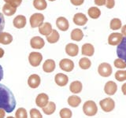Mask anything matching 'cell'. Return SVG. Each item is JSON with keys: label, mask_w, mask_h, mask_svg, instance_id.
I'll use <instances>...</instances> for the list:
<instances>
[{"label": "cell", "mask_w": 126, "mask_h": 118, "mask_svg": "<svg viewBox=\"0 0 126 118\" xmlns=\"http://www.w3.org/2000/svg\"><path fill=\"white\" fill-rule=\"evenodd\" d=\"M123 35L119 32H113L108 37V43L111 46H117L121 42Z\"/></svg>", "instance_id": "9"}, {"label": "cell", "mask_w": 126, "mask_h": 118, "mask_svg": "<svg viewBox=\"0 0 126 118\" xmlns=\"http://www.w3.org/2000/svg\"><path fill=\"white\" fill-rule=\"evenodd\" d=\"M71 3L74 6H81L83 3H84V0H70Z\"/></svg>", "instance_id": "41"}, {"label": "cell", "mask_w": 126, "mask_h": 118, "mask_svg": "<svg viewBox=\"0 0 126 118\" xmlns=\"http://www.w3.org/2000/svg\"><path fill=\"white\" fill-rule=\"evenodd\" d=\"M94 3H95V5L97 6H104L106 4V0H94Z\"/></svg>", "instance_id": "42"}, {"label": "cell", "mask_w": 126, "mask_h": 118, "mask_svg": "<svg viewBox=\"0 0 126 118\" xmlns=\"http://www.w3.org/2000/svg\"><path fill=\"white\" fill-rule=\"evenodd\" d=\"M117 90V85L115 82L113 81H108L106 83L104 87V91L108 95H113Z\"/></svg>", "instance_id": "13"}, {"label": "cell", "mask_w": 126, "mask_h": 118, "mask_svg": "<svg viewBox=\"0 0 126 118\" xmlns=\"http://www.w3.org/2000/svg\"><path fill=\"white\" fill-rule=\"evenodd\" d=\"M105 5L108 9H113L115 6V0H106Z\"/></svg>", "instance_id": "40"}, {"label": "cell", "mask_w": 126, "mask_h": 118, "mask_svg": "<svg viewBox=\"0 0 126 118\" xmlns=\"http://www.w3.org/2000/svg\"><path fill=\"white\" fill-rule=\"evenodd\" d=\"M33 6L38 10H43L47 6L46 0H33Z\"/></svg>", "instance_id": "31"}, {"label": "cell", "mask_w": 126, "mask_h": 118, "mask_svg": "<svg viewBox=\"0 0 126 118\" xmlns=\"http://www.w3.org/2000/svg\"><path fill=\"white\" fill-rule=\"evenodd\" d=\"M113 64H114V66H115V68H117V69H124L126 68V63L120 58H117L116 60L114 61Z\"/></svg>", "instance_id": "36"}, {"label": "cell", "mask_w": 126, "mask_h": 118, "mask_svg": "<svg viewBox=\"0 0 126 118\" xmlns=\"http://www.w3.org/2000/svg\"><path fill=\"white\" fill-rule=\"evenodd\" d=\"M98 73L102 77H109L113 73V69L109 63L102 62L98 67Z\"/></svg>", "instance_id": "4"}, {"label": "cell", "mask_w": 126, "mask_h": 118, "mask_svg": "<svg viewBox=\"0 0 126 118\" xmlns=\"http://www.w3.org/2000/svg\"><path fill=\"white\" fill-rule=\"evenodd\" d=\"M88 16L92 19H98L100 17L101 15V10L98 9V7L95 6H92L88 9Z\"/></svg>", "instance_id": "27"}, {"label": "cell", "mask_w": 126, "mask_h": 118, "mask_svg": "<svg viewBox=\"0 0 126 118\" xmlns=\"http://www.w3.org/2000/svg\"><path fill=\"white\" fill-rule=\"evenodd\" d=\"M59 39H60V35H59L57 30H52V32L48 36H47V40L50 43H57L59 40Z\"/></svg>", "instance_id": "29"}, {"label": "cell", "mask_w": 126, "mask_h": 118, "mask_svg": "<svg viewBox=\"0 0 126 118\" xmlns=\"http://www.w3.org/2000/svg\"><path fill=\"white\" fill-rule=\"evenodd\" d=\"M121 91L123 93L124 95H126V83L121 86Z\"/></svg>", "instance_id": "44"}, {"label": "cell", "mask_w": 126, "mask_h": 118, "mask_svg": "<svg viewBox=\"0 0 126 118\" xmlns=\"http://www.w3.org/2000/svg\"><path fill=\"white\" fill-rule=\"evenodd\" d=\"M55 68H56V64L52 59H47L43 65V70L47 73H50L54 72Z\"/></svg>", "instance_id": "18"}, {"label": "cell", "mask_w": 126, "mask_h": 118, "mask_svg": "<svg viewBox=\"0 0 126 118\" xmlns=\"http://www.w3.org/2000/svg\"><path fill=\"white\" fill-rule=\"evenodd\" d=\"M6 118H14V117H6Z\"/></svg>", "instance_id": "48"}, {"label": "cell", "mask_w": 126, "mask_h": 118, "mask_svg": "<svg viewBox=\"0 0 126 118\" xmlns=\"http://www.w3.org/2000/svg\"><path fill=\"white\" fill-rule=\"evenodd\" d=\"M56 25L58 28V29H60L62 31H65L69 29V23L65 17H58L56 20Z\"/></svg>", "instance_id": "17"}, {"label": "cell", "mask_w": 126, "mask_h": 118, "mask_svg": "<svg viewBox=\"0 0 126 118\" xmlns=\"http://www.w3.org/2000/svg\"><path fill=\"white\" fill-rule=\"evenodd\" d=\"M4 2H6L7 4L13 6L16 8H17L22 2V0H4Z\"/></svg>", "instance_id": "38"}, {"label": "cell", "mask_w": 126, "mask_h": 118, "mask_svg": "<svg viewBox=\"0 0 126 118\" xmlns=\"http://www.w3.org/2000/svg\"><path fill=\"white\" fill-rule=\"evenodd\" d=\"M43 55L39 52H31L29 56V64L33 67H38L41 64Z\"/></svg>", "instance_id": "6"}, {"label": "cell", "mask_w": 126, "mask_h": 118, "mask_svg": "<svg viewBox=\"0 0 126 118\" xmlns=\"http://www.w3.org/2000/svg\"><path fill=\"white\" fill-rule=\"evenodd\" d=\"M54 81L59 87H65L69 82V77L67 75L63 73H57L54 76Z\"/></svg>", "instance_id": "14"}, {"label": "cell", "mask_w": 126, "mask_h": 118, "mask_svg": "<svg viewBox=\"0 0 126 118\" xmlns=\"http://www.w3.org/2000/svg\"><path fill=\"white\" fill-rule=\"evenodd\" d=\"M49 102V97L45 93L39 94L36 98H35V104L39 108H43Z\"/></svg>", "instance_id": "10"}, {"label": "cell", "mask_w": 126, "mask_h": 118, "mask_svg": "<svg viewBox=\"0 0 126 118\" xmlns=\"http://www.w3.org/2000/svg\"><path fill=\"white\" fill-rule=\"evenodd\" d=\"M13 24L16 29H23L26 25V17L23 15H18L14 19Z\"/></svg>", "instance_id": "19"}, {"label": "cell", "mask_w": 126, "mask_h": 118, "mask_svg": "<svg viewBox=\"0 0 126 118\" xmlns=\"http://www.w3.org/2000/svg\"><path fill=\"white\" fill-rule=\"evenodd\" d=\"M30 45L32 46V48L40 50L45 46L44 39L41 37H39V36H34L31 39Z\"/></svg>", "instance_id": "11"}, {"label": "cell", "mask_w": 126, "mask_h": 118, "mask_svg": "<svg viewBox=\"0 0 126 118\" xmlns=\"http://www.w3.org/2000/svg\"><path fill=\"white\" fill-rule=\"evenodd\" d=\"M40 83L41 79L37 74H32L31 76H29V79H28V84H29L31 88H37L40 85Z\"/></svg>", "instance_id": "12"}, {"label": "cell", "mask_w": 126, "mask_h": 118, "mask_svg": "<svg viewBox=\"0 0 126 118\" xmlns=\"http://www.w3.org/2000/svg\"><path fill=\"white\" fill-rule=\"evenodd\" d=\"M4 50L2 49V48H1V47H0V58H2V57H3V55H4Z\"/></svg>", "instance_id": "47"}, {"label": "cell", "mask_w": 126, "mask_h": 118, "mask_svg": "<svg viewBox=\"0 0 126 118\" xmlns=\"http://www.w3.org/2000/svg\"><path fill=\"white\" fill-rule=\"evenodd\" d=\"M16 107V100L13 92L4 84H0V109L6 113L13 112Z\"/></svg>", "instance_id": "1"}, {"label": "cell", "mask_w": 126, "mask_h": 118, "mask_svg": "<svg viewBox=\"0 0 126 118\" xmlns=\"http://www.w3.org/2000/svg\"><path fill=\"white\" fill-rule=\"evenodd\" d=\"M3 79V69H2V67L0 65V81Z\"/></svg>", "instance_id": "46"}, {"label": "cell", "mask_w": 126, "mask_h": 118, "mask_svg": "<svg viewBox=\"0 0 126 118\" xmlns=\"http://www.w3.org/2000/svg\"><path fill=\"white\" fill-rule=\"evenodd\" d=\"M49 1H50V2H53V1H55V0H49Z\"/></svg>", "instance_id": "49"}, {"label": "cell", "mask_w": 126, "mask_h": 118, "mask_svg": "<svg viewBox=\"0 0 126 118\" xmlns=\"http://www.w3.org/2000/svg\"><path fill=\"white\" fill-rule=\"evenodd\" d=\"M42 109H43V112L46 115H51V114H53L55 112V110H56V105H55L54 102H49L45 107H43Z\"/></svg>", "instance_id": "26"}, {"label": "cell", "mask_w": 126, "mask_h": 118, "mask_svg": "<svg viewBox=\"0 0 126 118\" xmlns=\"http://www.w3.org/2000/svg\"><path fill=\"white\" fill-rule=\"evenodd\" d=\"M83 85L82 83L79 80H75L72 82L69 85V90L73 94H79L82 91Z\"/></svg>", "instance_id": "22"}, {"label": "cell", "mask_w": 126, "mask_h": 118, "mask_svg": "<svg viewBox=\"0 0 126 118\" xmlns=\"http://www.w3.org/2000/svg\"><path fill=\"white\" fill-rule=\"evenodd\" d=\"M65 53L70 57H76L79 53V46L75 43H68L65 46Z\"/></svg>", "instance_id": "16"}, {"label": "cell", "mask_w": 126, "mask_h": 118, "mask_svg": "<svg viewBox=\"0 0 126 118\" xmlns=\"http://www.w3.org/2000/svg\"><path fill=\"white\" fill-rule=\"evenodd\" d=\"M52 25H51L50 23L46 22L43 23L42 25L39 27V33L43 35H46V36H48V35L52 32Z\"/></svg>", "instance_id": "21"}, {"label": "cell", "mask_w": 126, "mask_h": 118, "mask_svg": "<svg viewBox=\"0 0 126 118\" xmlns=\"http://www.w3.org/2000/svg\"><path fill=\"white\" fill-rule=\"evenodd\" d=\"M6 116V111L3 109H0V118H4Z\"/></svg>", "instance_id": "45"}, {"label": "cell", "mask_w": 126, "mask_h": 118, "mask_svg": "<svg viewBox=\"0 0 126 118\" xmlns=\"http://www.w3.org/2000/svg\"><path fill=\"white\" fill-rule=\"evenodd\" d=\"M59 67L65 72L69 73L72 72L74 69V63L72 60L68 58H64L59 61Z\"/></svg>", "instance_id": "8"}, {"label": "cell", "mask_w": 126, "mask_h": 118, "mask_svg": "<svg viewBox=\"0 0 126 118\" xmlns=\"http://www.w3.org/2000/svg\"><path fill=\"white\" fill-rule=\"evenodd\" d=\"M70 37L72 40L80 42L82 40V39L84 38V33L81 29H75L72 31H71Z\"/></svg>", "instance_id": "23"}, {"label": "cell", "mask_w": 126, "mask_h": 118, "mask_svg": "<svg viewBox=\"0 0 126 118\" xmlns=\"http://www.w3.org/2000/svg\"><path fill=\"white\" fill-rule=\"evenodd\" d=\"M16 10H17L16 7L7 3L2 6V12L6 16H13L16 13Z\"/></svg>", "instance_id": "28"}, {"label": "cell", "mask_w": 126, "mask_h": 118, "mask_svg": "<svg viewBox=\"0 0 126 118\" xmlns=\"http://www.w3.org/2000/svg\"><path fill=\"white\" fill-rule=\"evenodd\" d=\"M83 112L86 116L93 117L96 115L98 112V107L96 103L92 100H88L84 102L83 105Z\"/></svg>", "instance_id": "2"}, {"label": "cell", "mask_w": 126, "mask_h": 118, "mask_svg": "<svg viewBox=\"0 0 126 118\" xmlns=\"http://www.w3.org/2000/svg\"><path fill=\"white\" fill-rule=\"evenodd\" d=\"M73 21L75 25L78 26H84L85 25L87 22H88V17H86V15L82 13H77L74 15Z\"/></svg>", "instance_id": "15"}, {"label": "cell", "mask_w": 126, "mask_h": 118, "mask_svg": "<svg viewBox=\"0 0 126 118\" xmlns=\"http://www.w3.org/2000/svg\"><path fill=\"white\" fill-rule=\"evenodd\" d=\"M15 118H28V113L25 108H18L15 113Z\"/></svg>", "instance_id": "35"}, {"label": "cell", "mask_w": 126, "mask_h": 118, "mask_svg": "<svg viewBox=\"0 0 126 118\" xmlns=\"http://www.w3.org/2000/svg\"><path fill=\"white\" fill-rule=\"evenodd\" d=\"M117 55L118 58L123 60L126 63V37H123L121 42L117 45Z\"/></svg>", "instance_id": "5"}, {"label": "cell", "mask_w": 126, "mask_h": 118, "mask_svg": "<svg viewBox=\"0 0 126 118\" xmlns=\"http://www.w3.org/2000/svg\"><path fill=\"white\" fill-rule=\"evenodd\" d=\"M30 118H43V116L39 110L36 109H32L30 110Z\"/></svg>", "instance_id": "37"}, {"label": "cell", "mask_w": 126, "mask_h": 118, "mask_svg": "<svg viewBox=\"0 0 126 118\" xmlns=\"http://www.w3.org/2000/svg\"><path fill=\"white\" fill-rule=\"evenodd\" d=\"M115 79L119 82L126 80V70H118L115 73Z\"/></svg>", "instance_id": "33"}, {"label": "cell", "mask_w": 126, "mask_h": 118, "mask_svg": "<svg viewBox=\"0 0 126 118\" xmlns=\"http://www.w3.org/2000/svg\"><path fill=\"white\" fill-rule=\"evenodd\" d=\"M121 26H122V23L119 18H113L110 21V28L112 30H118L121 29Z\"/></svg>", "instance_id": "32"}, {"label": "cell", "mask_w": 126, "mask_h": 118, "mask_svg": "<svg viewBox=\"0 0 126 118\" xmlns=\"http://www.w3.org/2000/svg\"><path fill=\"white\" fill-rule=\"evenodd\" d=\"M101 109L106 113H110L113 111L115 108V102L111 98H106L99 102Z\"/></svg>", "instance_id": "3"}, {"label": "cell", "mask_w": 126, "mask_h": 118, "mask_svg": "<svg viewBox=\"0 0 126 118\" xmlns=\"http://www.w3.org/2000/svg\"><path fill=\"white\" fill-rule=\"evenodd\" d=\"M67 102H68V104L71 107L77 108L81 103V98L77 95H71L69 97Z\"/></svg>", "instance_id": "25"}, {"label": "cell", "mask_w": 126, "mask_h": 118, "mask_svg": "<svg viewBox=\"0 0 126 118\" xmlns=\"http://www.w3.org/2000/svg\"><path fill=\"white\" fill-rule=\"evenodd\" d=\"M43 21H44V16L42 14H34L30 17V25L32 28L39 27L43 24Z\"/></svg>", "instance_id": "7"}, {"label": "cell", "mask_w": 126, "mask_h": 118, "mask_svg": "<svg viewBox=\"0 0 126 118\" xmlns=\"http://www.w3.org/2000/svg\"><path fill=\"white\" fill-rule=\"evenodd\" d=\"M94 46L91 43H85L82 46L81 48V54L82 55H84L87 57H92L94 55Z\"/></svg>", "instance_id": "20"}, {"label": "cell", "mask_w": 126, "mask_h": 118, "mask_svg": "<svg viewBox=\"0 0 126 118\" xmlns=\"http://www.w3.org/2000/svg\"><path fill=\"white\" fill-rule=\"evenodd\" d=\"M79 66L82 69H88L92 66V61L88 58H82L79 61Z\"/></svg>", "instance_id": "30"}, {"label": "cell", "mask_w": 126, "mask_h": 118, "mask_svg": "<svg viewBox=\"0 0 126 118\" xmlns=\"http://www.w3.org/2000/svg\"><path fill=\"white\" fill-rule=\"evenodd\" d=\"M13 41V36L8 32H2L0 33V43L3 45H8Z\"/></svg>", "instance_id": "24"}, {"label": "cell", "mask_w": 126, "mask_h": 118, "mask_svg": "<svg viewBox=\"0 0 126 118\" xmlns=\"http://www.w3.org/2000/svg\"><path fill=\"white\" fill-rule=\"evenodd\" d=\"M4 27H5V19H4L3 14L0 13V33L4 29Z\"/></svg>", "instance_id": "39"}, {"label": "cell", "mask_w": 126, "mask_h": 118, "mask_svg": "<svg viewBox=\"0 0 126 118\" xmlns=\"http://www.w3.org/2000/svg\"><path fill=\"white\" fill-rule=\"evenodd\" d=\"M121 34L123 36L126 37V25H124L123 27H121Z\"/></svg>", "instance_id": "43"}, {"label": "cell", "mask_w": 126, "mask_h": 118, "mask_svg": "<svg viewBox=\"0 0 126 118\" xmlns=\"http://www.w3.org/2000/svg\"><path fill=\"white\" fill-rule=\"evenodd\" d=\"M59 115L61 118H72L73 113L68 108H63L59 112Z\"/></svg>", "instance_id": "34"}]
</instances>
